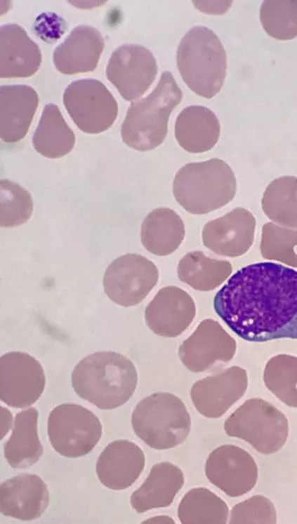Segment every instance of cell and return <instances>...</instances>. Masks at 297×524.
<instances>
[{
	"label": "cell",
	"instance_id": "obj_21",
	"mask_svg": "<svg viewBox=\"0 0 297 524\" xmlns=\"http://www.w3.org/2000/svg\"><path fill=\"white\" fill-rule=\"evenodd\" d=\"M41 63V53L19 25L6 24L0 29L1 78H25L34 74Z\"/></svg>",
	"mask_w": 297,
	"mask_h": 524
},
{
	"label": "cell",
	"instance_id": "obj_5",
	"mask_svg": "<svg viewBox=\"0 0 297 524\" xmlns=\"http://www.w3.org/2000/svg\"><path fill=\"white\" fill-rule=\"evenodd\" d=\"M135 434L155 450H166L183 443L191 429L190 413L180 398L171 393L152 394L133 410Z\"/></svg>",
	"mask_w": 297,
	"mask_h": 524
},
{
	"label": "cell",
	"instance_id": "obj_17",
	"mask_svg": "<svg viewBox=\"0 0 297 524\" xmlns=\"http://www.w3.org/2000/svg\"><path fill=\"white\" fill-rule=\"evenodd\" d=\"M48 504L47 486L36 474L21 473L1 485L0 511L5 516L32 520L44 513Z\"/></svg>",
	"mask_w": 297,
	"mask_h": 524
},
{
	"label": "cell",
	"instance_id": "obj_2",
	"mask_svg": "<svg viewBox=\"0 0 297 524\" xmlns=\"http://www.w3.org/2000/svg\"><path fill=\"white\" fill-rule=\"evenodd\" d=\"M182 98L172 74L163 72L152 92L128 108L121 126L123 142L140 152L159 147L166 136L169 116Z\"/></svg>",
	"mask_w": 297,
	"mask_h": 524
},
{
	"label": "cell",
	"instance_id": "obj_36",
	"mask_svg": "<svg viewBox=\"0 0 297 524\" xmlns=\"http://www.w3.org/2000/svg\"><path fill=\"white\" fill-rule=\"evenodd\" d=\"M145 523H175L174 520L168 516H159L147 520Z\"/></svg>",
	"mask_w": 297,
	"mask_h": 524
},
{
	"label": "cell",
	"instance_id": "obj_4",
	"mask_svg": "<svg viewBox=\"0 0 297 524\" xmlns=\"http://www.w3.org/2000/svg\"><path fill=\"white\" fill-rule=\"evenodd\" d=\"M180 76L194 93L210 99L220 90L227 58L218 36L204 26H194L182 38L176 54Z\"/></svg>",
	"mask_w": 297,
	"mask_h": 524
},
{
	"label": "cell",
	"instance_id": "obj_9",
	"mask_svg": "<svg viewBox=\"0 0 297 524\" xmlns=\"http://www.w3.org/2000/svg\"><path fill=\"white\" fill-rule=\"evenodd\" d=\"M159 271L145 257L133 253L115 259L106 269L103 284L107 296L125 307L142 302L156 285Z\"/></svg>",
	"mask_w": 297,
	"mask_h": 524
},
{
	"label": "cell",
	"instance_id": "obj_27",
	"mask_svg": "<svg viewBox=\"0 0 297 524\" xmlns=\"http://www.w3.org/2000/svg\"><path fill=\"white\" fill-rule=\"evenodd\" d=\"M232 271V267L230 262L209 257L199 250L185 254L177 267L179 279L199 291L216 289L230 276Z\"/></svg>",
	"mask_w": 297,
	"mask_h": 524
},
{
	"label": "cell",
	"instance_id": "obj_19",
	"mask_svg": "<svg viewBox=\"0 0 297 524\" xmlns=\"http://www.w3.org/2000/svg\"><path fill=\"white\" fill-rule=\"evenodd\" d=\"M100 32L89 25L74 27L53 53L57 70L64 74H77L93 71L104 49Z\"/></svg>",
	"mask_w": 297,
	"mask_h": 524
},
{
	"label": "cell",
	"instance_id": "obj_18",
	"mask_svg": "<svg viewBox=\"0 0 297 524\" xmlns=\"http://www.w3.org/2000/svg\"><path fill=\"white\" fill-rule=\"evenodd\" d=\"M145 457L136 443L119 439L109 443L99 455L96 473L106 488L121 490L131 486L143 472Z\"/></svg>",
	"mask_w": 297,
	"mask_h": 524
},
{
	"label": "cell",
	"instance_id": "obj_13",
	"mask_svg": "<svg viewBox=\"0 0 297 524\" xmlns=\"http://www.w3.org/2000/svg\"><path fill=\"white\" fill-rule=\"evenodd\" d=\"M234 338L216 321H202L178 348L183 364L193 372H204L217 363H227L236 352Z\"/></svg>",
	"mask_w": 297,
	"mask_h": 524
},
{
	"label": "cell",
	"instance_id": "obj_15",
	"mask_svg": "<svg viewBox=\"0 0 297 524\" xmlns=\"http://www.w3.org/2000/svg\"><path fill=\"white\" fill-rule=\"evenodd\" d=\"M256 224V218L249 210L234 208L204 225L202 233L203 244L219 255L241 256L253 244Z\"/></svg>",
	"mask_w": 297,
	"mask_h": 524
},
{
	"label": "cell",
	"instance_id": "obj_11",
	"mask_svg": "<svg viewBox=\"0 0 297 524\" xmlns=\"http://www.w3.org/2000/svg\"><path fill=\"white\" fill-rule=\"evenodd\" d=\"M157 64L146 47L124 44L111 55L106 68L107 79L126 101L141 97L154 82Z\"/></svg>",
	"mask_w": 297,
	"mask_h": 524
},
{
	"label": "cell",
	"instance_id": "obj_24",
	"mask_svg": "<svg viewBox=\"0 0 297 524\" xmlns=\"http://www.w3.org/2000/svg\"><path fill=\"white\" fill-rule=\"evenodd\" d=\"M39 412L29 408L16 414L12 434L4 444V457L14 469H26L37 463L44 448L37 431Z\"/></svg>",
	"mask_w": 297,
	"mask_h": 524
},
{
	"label": "cell",
	"instance_id": "obj_34",
	"mask_svg": "<svg viewBox=\"0 0 297 524\" xmlns=\"http://www.w3.org/2000/svg\"><path fill=\"white\" fill-rule=\"evenodd\" d=\"M277 521L275 505L262 495H253L234 505L229 518L230 524H275Z\"/></svg>",
	"mask_w": 297,
	"mask_h": 524
},
{
	"label": "cell",
	"instance_id": "obj_31",
	"mask_svg": "<svg viewBox=\"0 0 297 524\" xmlns=\"http://www.w3.org/2000/svg\"><path fill=\"white\" fill-rule=\"evenodd\" d=\"M260 20L265 32L277 40L297 36V0H265L260 8Z\"/></svg>",
	"mask_w": 297,
	"mask_h": 524
},
{
	"label": "cell",
	"instance_id": "obj_1",
	"mask_svg": "<svg viewBox=\"0 0 297 524\" xmlns=\"http://www.w3.org/2000/svg\"><path fill=\"white\" fill-rule=\"evenodd\" d=\"M71 382L80 398L101 410H112L123 405L133 396L138 373L125 356L115 351H98L75 365Z\"/></svg>",
	"mask_w": 297,
	"mask_h": 524
},
{
	"label": "cell",
	"instance_id": "obj_16",
	"mask_svg": "<svg viewBox=\"0 0 297 524\" xmlns=\"http://www.w3.org/2000/svg\"><path fill=\"white\" fill-rule=\"evenodd\" d=\"M196 314L193 298L177 286L161 288L145 310L147 327L156 335L176 337L192 323Z\"/></svg>",
	"mask_w": 297,
	"mask_h": 524
},
{
	"label": "cell",
	"instance_id": "obj_30",
	"mask_svg": "<svg viewBox=\"0 0 297 524\" xmlns=\"http://www.w3.org/2000/svg\"><path fill=\"white\" fill-rule=\"evenodd\" d=\"M267 389L284 404L297 408V357L289 354L272 356L263 370Z\"/></svg>",
	"mask_w": 297,
	"mask_h": 524
},
{
	"label": "cell",
	"instance_id": "obj_20",
	"mask_svg": "<svg viewBox=\"0 0 297 524\" xmlns=\"http://www.w3.org/2000/svg\"><path fill=\"white\" fill-rule=\"evenodd\" d=\"M39 105V96L31 86H1L0 88V136L7 143L22 140L27 133Z\"/></svg>",
	"mask_w": 297,
	"mask_h": 524
},
{
	"label": "cell",
	"instance_id": "obj_22",
	"mask_svg": "<svg viewBox=\"0 0 297 524\" xmlns=\"http://www.w3.org/2000/svg\"><path fill=\"white\" fill-rule=\"evenodd\" d=\"M184 483V473L178 466L169 462L157 463L143 484L131 495V505L140 513L167 507Z\"/></svg>",
	"mask_w": 297,
	"mask_h": 524
},
{
	"label": "cell",
	"instance_id": "obj_35",
	"mask_svg": "<svg viewBox=\"0 0 297 524\" xmlns=\"http://www.w3.org/2000/svg\"><path fill=\"white\" fill-rule=\"evenodd\" d=\"M12 422L11 412L7 408L1 406V439L9 431L12 426Z\"/></svg>",
	"mask_w": 297,
	"mask_h": 524
},
{
	"label": "cell",
	"instance_id": "obj_26",
	"mask_svg": "<svg viewBox=\"0 0 297 524\" xmlns=\"http://www.w3.org/2000/svg\"><path fill=\"white\" fill-rule=\"evenodd\" d=\"M32 143L38 153L48 159L62 157L73 149L74 133L56 105L48 103L45 105Z\"/></svg>",
	"mask_w": 297,
	"mask_h": 524
},
{
	"label": "cell",
	"instance_id": "obj_14",
	"mask_svg": "<svg viewBox=\"0 0 297 524\" xmlns=\"http://www.w3.org/2000/svg\"><path fill=\"white\" fill-rule=\"evenodd\" d=\"M248 375L245 369L231 366L195 382L190 389L192 402L202 416H223L245 394Z\"/></svg>",
	"mask_w": 297,
	"mask_h": 524
},
{
	"label": "cell",
	"instance_id": "obj_6",
	"mask_svg": "<svg viewBox=\"0 0 297 524\" xmlns=\"http://www.w3.org/2000/svg\"><path fill=\"white\" fill-rule=\"evenodd\" d=\"M223 427L229 436L246 441L263 455L278 452L289 432L285 415L260 398L245 401L225 419Z\"/></svg>",
	"mask_w": 297,
	"mask_h": 524
},
{
	"label": "cell",
	"instance_id": "obj_33",
	"mask_svg": "<svg viewBox=\"0 0 297 524\" xmlns=\"http://www.w3.org/2000/svg\"><path fill=\"white\" fill-rule=\"evenodd\" d=\"M33 201L30 194L18 183L0 181V224L13 227L25 223L31 217Z\"/></svg>",
	"mask_w": 297,
	"mask_h": 524
},
{
	"label": "cell",
	"instance_id": "obj_7",
	"mask_svg": "<svg viewBox=\"0 0 297 524\" xmlns=\"http://www.w3.org/2000/svg\"><path fill=\"white\" fill-rule=\"evenodd\" d=\"M47 432L53 449L60 455L77 458L89 453L102 435L98 417L86 408L64 403L49 414Z\"/></svg>",
	"mask_w": 297,
	"mask_h": 524
},
{
	"label": "cell",
	"instance_id": "obj_29",
	"mask_svg": "<svg viewBox=\"0 0 297 524\" xmlns=\"http://www.w3.org/2000/svg\"><path fill=\"white\" fill-rule=\"evenodd\" d=\"M266 216L277 224L297 229V177L282 176L266 187L261 201Z\"/></svg>",
	"mask_w": 297,
	"mask_h": 524
},
{
	"label": "cell",
	"instance_id": "obj_3",
	"mask_svg": "<svg viewBox=\"0 0 297 524\" xmlns=\"http://www.w3.org/2000/svg\"><path fill=\"white\" fill-rule=\"evenodd\" d=\"M237 182L230 166L220 159L190 163L176 174L173 193L178 203L194 215H203L228 204Z\"/></svg>",
	"mask_w": 297,
	"mask_h": 524
},
{
	"label": "cell",
	"instance_id": "obj_10",
	"mask_svg": "<svg viewBox=\"0 0 297 524\" xmlns=\"http://www.w3.org/2000/svg\"><path fill=\"white\" fill-rule=\"evenodd\" d=\"M46 384L44 369L30 354L10 351L0 358V398L14 408H27L43 394Z\"/></svg>",
	"mask_w": 297,
	"mask_h": 524
},
{
	"label": "cell",
	"instance_id": "obj_32",
	"mask_svg": "<svg viewBox=\"0 0 297 524\" xmlns=\"http://www.w3.org/2000/svg\"><path fill=\"white\" fill-rule=\"evenodd\" d=\"M260 250L267 260L297 267V229L266 222L262 228Z\"/></svg>",
	"mask_w": 297,
	"mask_h": 524
},
{
	"label": "cell",
	"instance_id": "obj_25",
	"mask_svg": "<svg viewBox=\"0 0 297 524\" xmlns=\"http://www.w3.org/2000/svg\"><path fill=\"white\" fill-rule=\"evenodd\" d=\"M184 237V223L172 209H154L142 223L141 242L148 252L155 255L171 254L178 248Z\"/></svg>",
	"mask_w": 297,
	"mask_h": 524
},
{
	"label": "cell",
	"instance_id": "obj_12",
	"mask_svg": "<svg viewBox=\"0 0 297 524\" xmlns=\"http://www.w3.org/2000/svg\"><path fill=\"white\" fill-rule=\"evenodd\" d=\"M209 481L230 497L243 496L256 485L258 469L253 457L232 444L215 448L205 464Z\"/></svg>",
	"mask_w": 297,
	"mask_h": 524
},
{
	"label": "cell",
	"instance_id": "obj_23",
	"mask_svg": "<svg viewBox=\"0 0 297 524\" xmlns=\"http://www.w3.org/2000/svg\"><path fill=\"white\" fill-rule=\"evenodd\" d=\"M220 126L216 115L209 108L190 105L179 113L175 123L178 145L190 153L211 149L219 139Z\"/></svg>",
	"mask_w": 297,
	"mask_h": 524
},
{
	"label": "cell",
	"instance_id": "obj_8",
	"mask_svg": "<svg viewBox=\"0 0 297 524\" xmlns=\"http://www.w3.org/2000/svg\"><path fill=\"white\" fill-rule=\"evenodd\" d=\"M62 99L70 116L84 133L104 132L117 119V102L107 87L97 79L72 81L65 88Z\"/></svg>",
	"mask_w": 297,
	"mask_h": 524
},
{
	"label": "cell",
	"instance_id": "obj_28",
	"mask_svg": "<svg viewBox=\"0 0 297 524\" xmlns=\"http://www.w3.org/2000/svg\"><path fill=\"white\" fill-rule=\"evenodd\" d=\"M228 517L226 502L206 488L190 489L178 507V518L183 524H225Z\"/></svg>",
	"mask_w": 297,
	"mask_h": 524
}]
</instances>
